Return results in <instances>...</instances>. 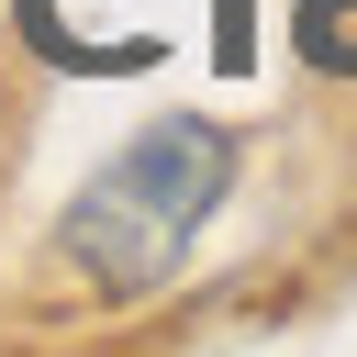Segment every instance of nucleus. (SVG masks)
Returning a JSON list of instances; mask_svg holds the SVG:
<instances>
[{
  "label": "nucleus",
  "instance_id": "obj_1",
  "mask_svg": "<svg viewBox=\"0 0 357 357\" xmlns=\"http://www.w3.org/2000/svg\"><path fill=\"white\" fill-rule=\"evenodd\" d=\"M223 190H234V134L201 123V112H167V123H145L123 156H100L78 178V201L56 212V257L100 301H145L190 257V234L212 223Z\"/></svg>",
  "mask_w": 357,
  "mask_h": 357
},
{
  "label": "nucleus",
  "instance_id": "obj_2",
  "mask_svg": "<svg viewBox=\"0 0 357 357\" xmlns=\"http://www.w3.org/2000/svg\"><path fill=\"white\" fill-rule=\"evenodd\" d=\"M301 45L324 67H357V0H301Z\"/></svg>",
  "mask_w": 357,
  "mask_h": 357
}]
</instances>
